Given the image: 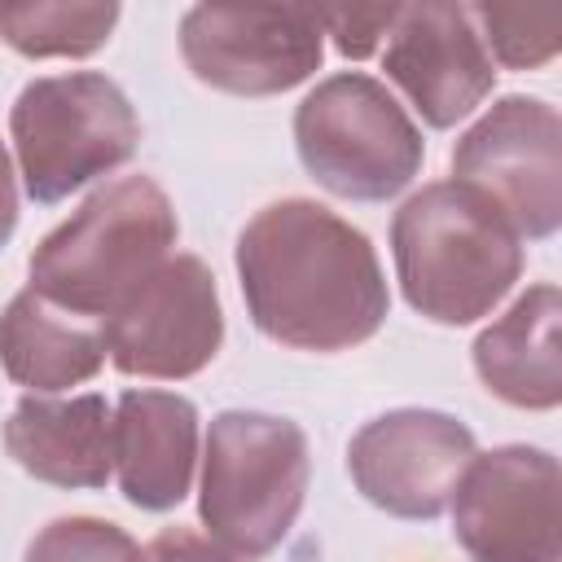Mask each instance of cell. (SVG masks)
Listing matches in <instances>:
<instances>
[{
  "mask_svg": "<svg viewBox=\"0 0 562 562\" xmlns=\"http://www.w3.org/2000/svg\"><path fill=\"white\" fill-rule=\"evenodd\" d=\"M558 457L531 443L474 452L452 487V536L470 562H558Z\"/></svg>",
  "mask_w": 562,
  "mask_h": 562,
  "instance_id": "9c48e42d",
  "label": "cell"
},
{
  "mask_svg": "<svg viewBox=\"0 0 562 562\" xmlns=\"http://www.w3.org/2000/svg\"><path fill=\"white\" fill-rule=\"evenodd\" d=\"M22 562H145V553L119 522L70 514L40 527Z\"/></svg>",
  "mask_w": 562,
  "mask_h": 562,
  "instance_id": "ac0fdd59",
  "label": "cell"
},
{
  "mask_svg": "<svg viewBox=\"0 0 562 562\" xmlns=\"http://www.w3.org/2000/svg\"><path fill=\"white\" fill-rule=\"evenodd\" d=\"M562 294L553 281L527 285L470 347L479 382L509 408L549 413L562 404Z\"/></svg>",
  "mask_w": 562,
  "mask_h": 562,
  "instance_id": "9a60e30c",
  "label": "cell"
},
{
  "mask_svg": "<svg viewBox=\"0 0 562 562\" xmlns=\"http://www.w3.org/2000/svg\"><path fill=\"white\" fill-rule=\"evenodd\" d=\"M114 408L105 395H22L4 422V452L40 483L66 492H97L114 474L110 457Z\"/></svg>",
  "mask_w": 562,
  "mask_h": 562,
  "instance_id": "5bb4252c",
  "label": "cell"
},
{
  "mask_svg": "<svg viewBox=\"0 0 562 562\" xmlns=\"http://www.w3.org/2000/svg\"><path fill=\"white\" fill-rule=\"evenodd\" d=\"M237 285L255 329L294 351H351L391 316L373 241L312 198L259 206L233 246Z\"/></svg>",
  "mask_w": 562,
  "mask_h": 562,
  "instance_id": "6da1fadb",
  "label": "cell"
},
{
  "mask_svg": "<svg viewBox=\"0 0 562 562\" xmlns=\"http://www.w3.org/2000/svg\"><path fill=\"white\" fill-rule=\"evenodd\" d=\"M145 562H250V558L224 549L220 540H211L193 527H162L145 544Z\"/></svg>",
  "mask_w": 562,
  "mask_h": 562,
  "instance_id": "44dd1931",
  "label": "cell"
},
{
  "mask_svg": "<svg viewBox=\"0 0 562 562\" xmlns=\"http://www.w3.org/2000/svg\"><path fill=\"white\" fill-rule=\"evenodd\" d=\"M452 180L487 198L518 241H544L562 224V119L549 101L509 92L452 145Z\"/></svg>",
  "mask_w": 562,
  "mask_h": 562,
  "instance_id": "52a82bcc",
  "label": "cell"
},
{
  "mask_svg": "<svg viewBox=\"0 0 562 562\" xmlns=\"http://www.w3.org/2000/svg\"><path fill=\"white\" fill-rule=\"evenodd\" d=\"M105 356L127 378L184 382L224 347L215 272L198 255H167L105 321Z\"/></svg>",
  "mask_w": 562,
  "mask_h": 562,
  "instance_id": "ba28073f",
  "label": "cell"
},
{
  "mask_svg": "<svg viewBox=\"0 0 562 562\" xmlns=\"http://www.w3.org/2000/svg\"><path fill=\"white\" fill-rule=\"evenodd\" d=\"M294 149L303 171L342 202H386L426 162L422 127L364 70L325 75L294 105Z\"/></svg>",
  "mask_w": 562,
  "mask_h": 562,
  "instance_id": "8992f818",
  "label": "cell"
},
{
  "mask_svg": "<svg viewBox=\"0 0 562 562\" xmlns=\"http://www.w3.org/2000/svg\"><path fill=\"white\" fill-rule=\"evenodd\" d=\"M395 13H400V4H386V9H325V13H316V22H321V31L334 40V48L342 57L360 61L386 40Z\"/></svg>",
  "mask_w": 562,
  "mask_h": 562,
  "instance_id": "ffe728a7",
  "label": "cell"
},
{
  "mask_svg": "<svg viewBox=\"0 0 562 562\" xmlns=\"http://www.w3.org/2000/svg\"><path fill=\"white\" fill-rule=\"evenodd\" d=\"M382 70L435 132L457 127L496 88L492 53L465 4H404L386 31Z\"/></svg>",
  "mask_w": 562,
  "mask_h": 562,
  "instance_id": "7c38bea8",
  "label": "cell"
},
{
  "mask_svg": "<svg viewBox=\"0 0 562 562\" xmlns=\"http://www.w3.org/2000/svg\"><path fill=\"white\" fill-rule=\"evenodd\" d=\"M105 364V334L31 285L18 290L0 312V369L31 395H57L83 386Z\"/></svg>",
  "mask_w": 562,
  "mask_h": 562,
  "instance_id": "2e32d148",
  "label": "cell"
},
{
  "mask_svg": "<svg viewBox=\"0 0 562 562\" xmlns=\"http://www.w3.org/2000/svg\"><path fill=\"white\" fill-rule=\"evenodd\" d=\"M474 22H483V48L496 53L501 66L509 70H536L544 61H553L558 53V18L544 9H496V4H479L470 9Z\"/></svg>",
  "mask_w": 562,
  "mask_h": 562,
  "instance_id": "d6986e66",
  "label": "cell"
},
{
  "mask_svg": "<svg viewBox=\"0 0 562 562\" xmlns=\"http://www.w3.org/2000/svg\"><path fill=\"white\" fill-rule=\"evenodd\" d=\"M404 303L435 325L492 316L522 277V241L505 215L457 180H430L391 215Z\"/></svg>",
  "mask_w": 562,
  "mask_h": 562,
  "instance_id": "7a4b0ae2",
  "label": "cell"
},
{
  "mask_svg": "<svg viewBox=\"0 0 562 562\" xmlns=\"http://www.w3.org/2000/svg\"><path fill=\"white\" fill-rule=\"evenodd\" d=\"M114 479L127 505L167 514L189 496L198 465V408L176 391L132 386L110 422Z\"/></svg>",
  "mask_w": 562,
  "mask_h": 562,
  "instance_id": "4fadbf2b",
  "label": "cell"
},
{
  "mask_svg": "<svg viewBox=\"0 0 562 562\" xmlns=\"http://www.w3.org/2000/svg\"><path fill=\"white\" fill-rule=\"evenodd\" d=\"M13 233H18V171H13V158L0 140V250L9 246Z\"/></svg>",
  "mask_w": 562,
  "mask_h": 562,
  "instance_id": "7402d4cb",
  "label": "cell"
},
{
  "mask_svg": "<svg viewBox=\"0 0 562 562\" xmlns=\"http://www.w3.org/2000/svg\"><path fill=\"white\" fill-rule=\"evenodd\" d=\"M9 136L26 198L57 206L132 162L140 145V119L110 75L66 70L40 75L18 92L9 110Z\"/></svg>",
  "mask_w": 562,
  "mask_h": 562,
  "instance_id": "5b68a950",
  "label": "cell"
},
{
  "mask_svg": "<svg viewBox=\"0 0 562 562\" xmlns=\"http://www.w3.org/2000/svg\"><path fill=\"white\" fill-rule=\"evenodd\" d=\"M312 479L307 435L290 417L228 408L211 417L202 448L198 518L241 558L272 553L303 514Z\"/></svg>",
  "mask_w": 562,
  "mask_h": 562,
  "instance_id": "277c9868",
  "label": "cell"
},
{
  "mask_svg": "<svg viewBox=\"0 0 562 562\" xmlns=\"http://www.w3.org/2000/svg\"><path fill=\"white\" fill-rule=\"evenodd\" d=\"M474 452V430L461 417L439 408H391L351 435L347 474L373 509L430 522L448 509Z\"/></svg>",
  "mask_w": 562,
  "mask_h": 562,
  "instance_id": "8fae6325",
  "label": "cell"
},
{
  "mask_svg": "<svg viewBox=\"0 0 562 562\" xmlns=\"http://www.w3.org/2000/svg\"><path fill=\"white\" fill-rule=\"evenodd\" d=\"M189 75L228 97H277L307 83L325 57V31L307 9L193 4L180 18Z\"/></svg>",
  "mask_w": 562,
  "mask_h": 562,
  "instance_id": "30bf717a",
  "label": "cell"
},
{
  "mask_svg": "<svg viewBox=\"0 0 562 562\" xmlns=\"http://www.w3.org/2000/svg\"><path fill=\"white\" fill-rule=\"evenodd\" d=\"M119 13V4H0V40L22 57H92Z\"/></svg>",
  "mask_w": 562,
  "mask_h": 562,
  "instance_id": "e0dca14e",
  "label": "cell"
},
{
  "mask_svg": "<svg viewBox=\"0 0 562 562\" xmlns=\"http://www.w3.org/2000/svg\"><path fill=\"white\" fill-rule=\"evenodd\" d=\"M176 237L180 220L158 180H105L70 220L40 237L26 259L31 290L101 325L171 255Z\"/></svg>",
  "mask_w": 562,
  "mask_h": 562,
  "instance_id": "3957f363",
  "label": "cell"
}]
</instances>
